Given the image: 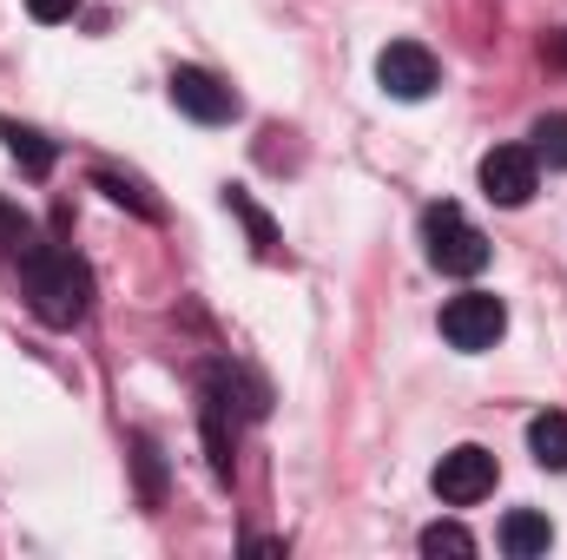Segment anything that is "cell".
Wrapping results in <instances>:
<instances>
[{"mask_svg":"<svg viewBox=\"0 0 567 560\" xmlns=\"http://www.w3.org/2000/svg\"><path fill=\"white\" fill-rule=\"evenodd\" d=\"M20 290H27L33 317L53 330H73L93 310V271L60 245H20Z\"/></svg>","mask_w":567,"mask_h":560,"instance_id":"cell-1","label":"cell"},{"mask_svg":"<svg viewBox=\"0 0 567 560\" xmlns=\"http://www.w3.org/2000/svg\"><path fill=\"white\" fill-rule=\"evenodd\" d=\"M423 245H429V265L442 271V278H475V271H488V238L468 225V211L462 205H429L423 211Z\"/></svg>","mask_w":567,"mask_h":560,"instance_id":"cell-2","label":"cell"},{"mask_svg":"<svg viewBox=\"0 0 567 560\" xmlns=\"http://www.w3.org/2000/svg\"><path fill=\"white\" fill-rule=\"evenodd\" d=\"M502 330H508V310H502V297H488V290H462V297L442 303V336H449V350H462V356L495 350Z\"/></svg>","mask_w":567,"mask_h":560,"instance_id":"cell-3","label":"cell"},{"mask_svg":"<svg viewBox=\"0 0 567 560\" xmlns=\"http://www.w3.org/2000/svg\"><path fill=\"white\" fill-rule=\"evenodd\" d=\"M435 495L449 501V508H475L482 495H495V455L488 448H475V442H462V448H449L442 462H435Z\"/></svg>","mask_w":567,"mask_h":560,"instance_id":"cell-4","label":"cell"},{"mask_svg":"<svg viewBox=\"0 0 567 560\" xmlns=\"http://www.w3.org/2000/svg\"><path fill=\"white\" fill-rule=\"evenodd\" d=\"M377 80H383L390 100H429L435 80H442V66H435V53H429L423 40H390L377 53Z\"/></svg>","mask_w":567,"mask_h":560,"instance_id":"cell-5","label":"cell"},{"mask_svg":"<svg viewBox=\"0 0 567 560\" xmlns=\"http://www.w3.org/2000/svg\"><path fill=\"white\" fill-rule=\"evenodd\" d=\"M172 106L185 120H198V126H231L238 120V93L225 80H212L205 66H178L172 73Z\"/></svg>","mask_w":567,"mask_h":560,"instance_id":"cell-6","label":"cell"},{"mask_svg":"<svg viewBox=\"0 0 567 560\" xmlns=\"http://www.w3.org/2000/svg\"><path fill=\"white\" fill-rule=\"evenodd\" d=\"M535 178H542V158L528 152V145H495L488 158H482V191L495 198V205H528L535 198Z\"/></svg>","mask_w":567,"mask_h":560,"instance_id":"cell-7","label":"cell"},{"mask_svg":"<svg viewBox=\"0 0 567 560\" xmlns=\"http://www.w3.org/2000/svg\"><path fill=\"white\" fill-rule=\"evenodd\" d=\"M205 455H212V475L231 481V370H205Z\"/></svg>","mask_w":567,"mask_h":560,"instance_id":"cell-8","label":"cell"},{"mask_svg":"<svg viewBox=\"0 0 567 560\" xmlns=\"http://www.w3.org/2000/svg\"><path fill=\"white\" fill-rule=\"evenodd\" d=\"M555 548V528H548V515H535V508H515L508 521H502V554L515 560H535Z\"/></svg>","mask_w":567,"mask_h":560,"instance_id":"cell-9","label":"cell"},{"mask_svg":"<svg viewBox=\"0 0 567 560\" xmlns=\"http://www.w3.org/2000/svg\"><path fill=\"white\" fill-rule=\"evenodd\" d=\"M0 139H7L13 165H20L27 178H47V172H53V145L40 139L33 126H20V120H0Z\"/></svg>","mask_w":567,"mask_h":560,"instance_id":"cell-10","label":"cell"},{"mask_svg":"<svg viewBox=\"0 0 567 560\" xmlns=\"http://www.w3.org/2000/svg\"><path fill=\"white\" fill-rule=\"evenodd\" d=\"M225 211H231V218H238V225L251 231L258 258H278V251H284V245H278V225H271V218H265V211L251 205V191H238V185H231V191H225Z\"/></svg>","mask_w":567,"mask_h":560,"instance_id":"cell-11","label":"cell"},{"mask_svg":"<svg viewBox=\"0 0 567 560\" xmlns=\"http://www.w3.org/2000/svg\"><path fill=\"white\" fill-rule=\"evenodd\" d=\"M528 448H535L542 468H567V416L561 409H548V416L528 422Z\"/></svg>","mask_w":567,"mask_h":560,"instance_id":"cell-12","label":"cell"},{"mask_svg":"<svg viewBox=\"0 0 567 560\" xmlns=\"http://www.w3.org/2000/svg\"><path fill=\"white\" fill-rule=\"evenodd\" d=\"M423 554L429 560H468L475 554V535H468V528H462V521H435V528H423Z\"/></svg>","mask_w":567,"mask_h":560,"instance_id":"cell-13","label":"cell"},{"mask_svg":"<svg viewBox=\"0 0 567 560\" xmlns=\"http://www.w3.org/2000/svg\"><path fill=\"white\" fill-rule=\"evenodd\" d=\"M93 185H100L113 205H133L140 218H158V198H145V185H133V178H120V172H106V165H100V172H93Z\"/></svg>","mask_w":567,"mask_h":560,"instance_id":"cell-14","label":"cell"},{"mask_svg":"<svg viewBox=\"0 0 567 560\" xmlns=\"http://www.w3.org/2000/svg\"><path fill=\"white\" fill-rule=\"evenodd\" d=\"M542 165H561L567 172V113H548L542 126H535V145H528Z\"/></svg>","mask_w":567,"mask_h":560,"instance_id":"cell-15","label":"cell"},{"mask_svg":"<svg viewBox=\"0 0 567 560\" xmlns=\"http://www.w3.org/2000/svg\"><path fill=\"white\" fill-rule=\"evenodd\" d=\"M27 13L53 27V20H73V13H80V0H27Z\"/></svg>","mask_w":567,"mask_h":560,"instance_id":"cell-16","label":"cell"},{"mask_svg":"<svg viewBox=\"0 0 567 560\" xmlns=\"http://www.w3.org/2000/svg\"><path fill=\"white\" fill-rule=\"evenodd\" d=\"M140 468H145V501H158V448L140 442Z\"/></svg>","mask_w":567,"mask_h":560,"instance_id":"cell-17","label":"cell"},{"mask_svg":"<svg viewBox=\"0 0 567 560\" xmlns=\"http://www.w3.org/2000/svg\"><path fill=\"white\" fill-rule=\"evenodd\" d=\"M0 238H20V245H27V218H20L7 198H0Z\"/></svg>","mask_w":567,"mask_h":560,"instance_id":"cell-18","label":"cell"},{"mask_svg":"<svg viewBox=\"0 0 567 560\" xmlns=\"http://www.w3.org/2000/svg\"><path fill=\"white\" fill-rule=\"evenodd\" d=\"M548 53H555V60L567 66V33H555V40H548Z\"/></svg>","mask_w":567,"mask_h":560,"instance_id":"cell-19","label":"cell"}]
</instances>
